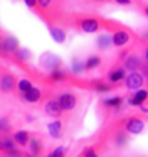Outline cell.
Listing matches in <instances>:
<instances>
[{
  "instance_id": "obj_1",
  "label": "cell",
  "mask_w": 148,
  "mask_h": 157,
  "mask_svg": "<svg viewBox=\"0 0 148 157\" xmlns=\"http://www.w3.org/2000/svg\"><path fill=\"white\" fill-rule=\"evenodd\" d=\"M74 25H76L81 32L93 34V32L99 31V29L103 27V22H101V19H98V17H91V15H79V17H76V21H74Z\"/></svg>"
},
{
  "instance_id": "obj_2",
  "label": "cell",
  "mask_w": 148,
  "mask_h": 157,
  "mask_svg": "<svg viewBox=\"0 0 148 157\" xmlns=\"http://www.w3.org/2000/svg\"><path fill=\"white\" fill-rule=\"evenodd\" d=\"M114 127L124 128L128 133H131V135H140L145 130V122L140 117H130V118H124V120H121V122H118Z\"/></svg>"
},
{
  "instance_id": "obj_3",
  "label": "cell",
  "mask_w": 148,
  "mask_h": 157,
  "mask_svg": "<svg viewBox=\"0 0 148 157\" xmlns=\"http://www.w3.org/2000/svg\"><path fill=\"white\" fill-rule=\"evenodd\" d=\"M19 86V79L15 78V75L7 69H2V79H0V88H2L3 95H9V93H13Z\"/></svg>"
},
{
  "instance_id": "obj_4",
  "label": "cell",
  "mask_w": 148,
  "mask_h": 157,
  "mask_svg": "<svg viewBox=\"0 0 148 157\" xmlns=\"http://www.w3.org/2000/svg\"><path fill=\"white\" fill-rule=\"evenodd\" d=\"M57 101H59L61 108H62L64 112H71V110H74L77 105V96L71 91H62V93L57 95Z\"/></svg>"
},
{
  "instance_id": "obj_5",
  "label": "cell",
  "mask_w": 148,
  "mask_h": 157,
  "mask_svg": "<svg viewBox=\"0 0 148 157\" xmlns=\"http://www.w3.org/2000/svg\"><path fill=\"white\" fill-rule=\"evenodd\" d=\"M146 78L143 76V73L140 71H131L126 75V79H124V86L128 90H141V86L145 85Z\"/></svg>"
},
{
  "instance_id": "obj_6",
  "label": "cell",
  "mask_w": 148,
  "mask_h": 157,
  "mask_svg": "<svg viewBox=\"0 0 148 157\" xmlns=\"http://www.w3.org/2000/svg\"><path fill=\"white\" fill-rule=\"evenodd\" d=\"M19 51H20L19 41H17L13 36H3V39H2V52H3V56L10 54V58H13Z\"/></svg>"
},
{
  "instance_id": "obj_7",
  "label": "cell",
  "mask_w": 148,
  "mask_h": 157,
  "mask_svg": "<svg viewBox=\"0 0 148 157\" xmlns=\"http://www.w3.org/2000/svg\"><path fill=\"white\" fill-rule=\"evenodd\" d=\"M44 112H46V115L52 117V118H61L62 117V112L64 110L61 108L59 101H57V98H52V96H49V98L46 100V103H44Z\"/></svg>"
},
{
  "instance_id": "obj_8",
  "label": "cell",
  "mask_w": 148,
  "mask_h": 157,
  "mask_svg": "<svg viewBox=\"0 0 148 157\" xmlns=\"http://www.w3.org/2000/svg\"><path fill=\"white\" fill-rule=\"evenodd\" d=\"M40 66H44L49 71H54V69L62 68V61H61L59 56L52 54V52H46V54L40 58Z\"/></svg>"
},
{
  "instance_id": "obj_9",
  "label": "cell",
  "mask_w": 148,
  "mask_h": 157,
  "mask_svg": "<svg viewBox=\"0 0 148 157\" xmlns=\"http://www.w3.org/2000/svg\"><path fill=\"white\" fill-rule=\"evenodd\" d=\"M126 79V68L124 66H114L113 69H109L108 73V81L113 83V85H118L120 86L121 81Z\"/></svg>"
},
{
  "instance_id": "obj_10",
  "label": "cell",
  "mask_w": 148,
  "mask_h": 157,
  "mask_svg": "<svg viewBox=\"0 0 148 157\" xmlns=\"http://www.w3.org/2000/svg\"><path fill=\"white\" fill-rule=\"evenodd\" d=\"M89 88H93L94 91H98V93H109V91H113V90H116L118 88V85H113V83H109V81H103V79H93V81H89Z\"/></svg>"
},
{
  "instance_id": "obj_11",
  "label": "cell",
  "mask_w": 148,
  "mask_h": 157,
  "mask_svg": "<svg viewBox=\"0 0 148 157\" xmlns=\"http://www.w3.org/2000/svg\"><path fill=\"white\" fill-rule=\"evenodd\" d=\"M148 98V90H136V93H133V95L128 96V103H130V106H143L145 101H146Z\"/></svg>"
},
{
  "instance_id": "obj_12",
  "label": "cell",
  "mask_w": 148,
  "mask_h": 157,
  "mask_svg": "<svg viewBox=\"0 0 148 157\" xmlns=\"http://www.w3.org/2000/svg\"><path fill=\"white\" fill-rule=\"evenodd\" d=\"M130 32L124 31V29H118V31H113V44L116 46V48H123V46H126L128 42H130Z\"/></svg>"
},
{
  "instance_id": "obj_13",
  "label": "cell",
  "mask_w": 148,
  "mask_h": 157,
  "mask_svg": "<svg viewBox=\"0 0 148 157\" xmlns=\"http://www.w3.org/2000/svg\"><path fill=\"white\" fill-rule=\"evenodd\" d=\"M143 59L140 58V56L136 54H130L126 59H124V68L128 69V71H141V68H143Z\"/></svg>"
},
{
  "instance_id": "obj_14",
  "label": "cell",
  "mask_w": 148,
  "mask_h": 157,
  "mask_svg": "<svg viewBox=\"0 0 148 157\" xmlns=\"http://www.w3.org/2000/svg\"><path fill=\"white\" fill-rule=\"evenodd\" d=\"M42 98H44V93L40 91L39 88H35V86H34L30 91L20 95V100L25 101V103H39V101H42Z\"/></svg>"
},
{
  "instance_id": "obj_15",
  "label": "cell",
  "mask_w": 148,
  "mask_h": 157,
  "mask_svg": "<svg viewBox=\"0 0 148 157\" xmlns=\"http://www.w3.org/2000/svg\"><path fill=\"white\" fill-rule=\"evenodd\" d=\"M27 147H29V154L32 157H40L42 152H44V144H42V140H40L39 137H32Z\"/></svg>"
},
{
  "instance_id": "obj_16",
  "label": "cell",
  "mask_w": 148,
  "mask_h": 157,
  "mask_svg": "<svg viewBox=\"0 0 148 157\" xmlns=\"http://www.w3.org/2000/svg\"><path fill=\"white\" fill-rule=\"evenodd\" d=\"M123 101H124L123 96H111V98L101 100V105H103L104 108H108V110H121Z\"/></svg>"
},
{
  "instance_id": "obj_17",
  "label": "cell",
  "mask_w": 148,
  "mask_h": 157,
  "mask_svg": "<svg viewBox=\"0 0 148 157\" xmlns=\"http://www.w3.org/2000/svg\"><path fill=\"white\" fill-rule=\"evenodd\" d=\"M12 137H13V140L17 142L19 147H27L30 142V139H32L30 132H27V130H15V132L12 133Z\"/></svg>"
},
{
  "instance_id": "obj_18",
  "label": "cell",
  "mask_w": 148,
  "mask_h": 157,
  "mask_svg": "<svg viewBox=\"0 0 148 157\" xmlns=\"http://www.w3.org/2000/svg\"><path fill=\"white\" fill-rule=\"evenodd\" d=\"M49 32H50V36H52V39L56 42H59V44H64V42H66V31H64L62 27L49 24Z\"/></svg>"
},
{
  "instance_id": "obj_19",
  "label": "cell",
  "mask_w": 148,
  "mask_h": 157,
  "mask_svg": "<svg viewBox=\"0 0 148 157\" xmlns=\"http://www.w3.org/2000/svg\"><path fill=\"white\" fill-rule=\"evenodd\" d=\"M47 130H49L52 139H61V137H62V122H61L59 118H56L54 122H50L49 125H47Z\"/></svg>"
},
{
  "instance_id": "obj_20",
  "label": "cell",
  "mask_w": 148,
  "mask_h": 157,
  "mask_svg": "<svg viewBox=\"0 0 148 157\" xmlns=\"http://www.w3.org/2000/svg\"><path fill=\"white\" fill-rule=\"evenodd\" d=\"M113 142L116 147H124L128 144V132L124 128H118L113 135Z\"/></svg>"
},
{
  "instance_id": "obj_21",
  "label": "cell",
  "mask_w": 148,
  "mask_h": 157,
  "mask_svg": "<svg viewBox=\"0 0 148 157\" xmlns=\"http://www.w3.org/2000/svg\"><path fill=\"white\" fill-rule=\"evenodd\" d=\"M96 46L99 51H106V49H109L113 44V36H108V34H101L99 37L96 39Z\"/></svg>"
},
{
  "instance_id": "obj_22",
  "label": "cell",
  "mask_w": 148,
  "mask_h": 157,
  "mask_svg": "<svg viewBox=\"0 0 148 157\" xmlns=\"http://www.w3.org/2000/svg\"><path fill=\"white\" fill-rule=\"evenodd\" d=\"M0 147H2V152H12V150H15L19 145H17V142L13 140V137H10V135H2Z\"/></svg>"
},
{
  "instance_id": "obj_23",
  "label": "cell",
  "mask_w": 148,
  "mask_h": 157,
  "mask_svg": "<svg viewBox=\"0 0 148 157\" xmlns=\"http://www.w3.org/2000/svg\"><path fill=\"white\" fill-rule=\"evenodd\" d=\"M49 79H50V83L66 81V79H67V71H66L64 68L54 69V71H50V73H49Z\"/></svg>"
},
{
  "instance_id": "obj_24",
  "label": "cell",
  "mask_w": 148,
  "mask_h": 157,
  "mask_svg": "<svg viewBox=\"0 0 148 157\" xmlns=\"http://www.w3.org/2000/svg\"><path fill=\"white\" fill-rule=\"evenodd\" d=\"M71 71L74 75H81L83 71H86V63H83L81 59L72 58V63H71Z\"/></svg>"
},
{
  "instance_id": "obj_25",
  "label": "cell",
  "mask_w": 148,
  "mask_h": 157,
  "mask_svg": "<svg viewBox=\"0 0 148 157\" xmlns=\"http://www.w3.org/2000/svg\"><path fill=\"white\" fill-rule=\"evenodd\" d=\"M98 66H101V58L96 54L89 56V58L86 59V71H93V69H96Z\"/></svg>"
},
{
  "instance_id": "obj_26",
  "label": "cell",
  "mask_w": 148,
  "mask_h": 157,
  "mask_svg": "<svg viewBox=\"0 0 148 157\" xmlns=\"http://www.w3.org/2000/svg\"><path fill=\"white\" fill-rule=\"evenodd\" d=\"M81 157H99V147L98 145H89L81 152Z\"/></svg>"
},
{
  "instance_id": "obj_27",
  "label": "cell",
  "mask_w": 148,
  "mask_h": 157,
  "mask_svg": "<svg viewBox=\"0 0 148 157\" xmlns=\"http://www.w3.org/2000/svg\"><path fill=\"white\" fill-rule=\"evenodd\" d=\"M32 88H34V86H32V83H30V79H25V78L19 79V86H17V90H19L20 95H22V93L30 91Z\"/></svg>"
},
{
  "instance_id": "obj_28",
  "label": "cell",
  "mask_w": 148,
  "mask_h": 157,
  "mask_svg": "<svg viewBox=\"0 0 148 157\" xmlns=\"http://www.w3.org/2000/svg\"><path fill=\"white\" fill-rule=\"evenodd\" d=\"M66 154H67V149L62 145V147H56L54 150H50L46 157H66Z\"/></svg>"
},
{
  "instance_id": "obj_29",
  "label": "cell",
  "mask_w": 148,
  "mask_h": 157,
  "mask_svg": "<svg viewBox=\"0 0 148 157\" xmlns=\"http://www.w3.org/2000/svg\"><path fill=\"white\" fill-rule=\"evenodd\" d=\"M12 133V125H9V118L2 117V135H9Z\"/></svg>"
},
{
  "instance_id": "obj_30",
  "label": "cell",
  "mask_w": 148,
  "mask_h": 157,
  "mask_svg": "<svg viewBox=\"0 0 148 157\" xmlns=\"http://www.w3.org/2000/svg\"><path fill=\"white\" fill-rule=\"evenodd\" d=\"M27 4V7L29 9H34V10H37V5H39V0H24Z\"/></svg>"
},
{
  "instance_id": "obj_31",
  "label": "cell",
  "mask_w": 148,
  "mask_h": 157,
  "mask_svg": "<svg viewBox=\"0 0 148 157\" xmlns=\"http://www.w3.org/2000/svg\"><path fill=\"white\" fill-rule=\"evenodd\" d=\"M52 2H54V0H39V7L40 9H47V7L52 5Z\"/></svg>"
},
{
  "instance_id": "obj_32",
  "label": "cell",
  "mask_w": 148,
  "mask_h": 157,
  "mask_svg": "<svg viewBox=\"0 0 148 157\" xmlns=\"http://www.w3.org/2000/svg\"><path fill=\"white\" fill-rule=\"evenodd\" d=\"M114 2L120 5H131V0H114Z\"/></svg>"
},
{
  "instance_id": "obj_33",
  "label": "cell",
  "mask_w": 148,
  "mask_h": 157,
  "mask_svg": "<svg viewBox=\"0 0 148 157\" xmlns=\"http://www.w3.org/2000/svg\"><path fill=\"white\" fill-rule=\"evenodd\" d=\"M143 54H145V61L148 63V48H145V51H143Z\"/></svg>"
},
{
  "instance_id": "obj_34",
  "label": "cell",
  "mask_w": 148,
  "mask_h": 157,
  "mask_svg": "<svg viewBox=\"0 0 148 157\" xmlns=\"http://www.w3.org/2000/svg\"><path fill=\"white\" fill-rule=\"evenodd\" d=\"M143 12H145V14L148 15V7H146V5H145V7H143Z\"/></svg>"
},
{
  "instance_id": "obj_35",
  "label": "cell",
  "mask_w": 148,
  "mask_h": 157,
  "mask_svg": "<svg viewBox=\"0 0 148 157\" xmlns=\"http://www.w3.org/2000/svg\"><path fill=\"white\" fill-rule=\"evenodd\" d=\"M98 2H109V0H98Z\"/></svg>"
}]
</instances>
